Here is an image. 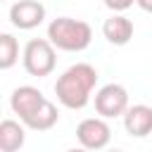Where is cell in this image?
<instances>
[{"instance_id": "cell-1", "label": "cell", "mask_w": 152, "mask_h": 152, "mask_svg": "<svg viewBox=\"0 0 152 152\" xmlns=\"http://www.w3.org/2000/svg\"><path fill=\"white\" fill-rule=\"evenodd\" d=\"M10 107L19 116V121L31 131H50L59 121L57 107L33 86L14 88V93L10 97Z\"/></svg>"}, {"instance_id": "cell-2", "label": "cell", "mask_w": 152, "mask_h": 152, "mask_svg": "<svg viewBox=\"0 0 152 152\" xmlns=\"http://www.w3.org/2000/svg\"><path fill=\"white\" fill-rule=\"evenodd\" d=\"M97 86V69L88 62L71 64L55 83V95L66 109H83Z\"/></svg>"}, {"instance_id": "cell-3", "label": "cell", "mask_w": 152, "mask_h": 152, "mask_svg": "<svg viewBox=\"0 0 152 152\" xmlns=\"http://www.w3.org/2000/svg\"><path fill=\"white\" fill-rule=\"evenodd\" d=\"M48 38L57 50L64 52H81L90 45L93 40V28L90 24L71 17H57L48 26Z\"/></svg>"}, {"instance_id": "cell-4", "label": "cell", "mask_w": 152, "mask_h": 152, "mask_svg": "<svg viewBox=\"0 0 152 152\" xmlns=\"http://www.w3.org/2000/svg\"><path fill=\"white\" fill-rule=\"evenodd\" d=\"M57 57H55V45L50 43V38H33L26 43L24 48V69L31 76H50L55 71Z\"/></svg>"}, {"instance_id": "cell-5", "label": "cell", "mask_w": 152, "mask_h": 152, "mask_svg": "<svg viewBox=\"0 0 152 152\" xmlns=\"http://www.w3.org/2000/svg\"><path fill=\"white\" fill-rule=\"evenodd\" d=\"M128 109V90L121 83H107L95 93V112L104 119L124 116Z\"/></svg>"}, {"instance_id": "cell-6", "label": "cell", "mask_w": 152, "mask_h": 152, "mask_svg": "<svg viewBox=\"0 0 152 152\" xmlns=\"http://www.w3.org/2000/svg\"><path fill=\"white\" fill-rule=\"evenodd\" d=\"M76 138L88 150H102V147L109 145L112 128L107 126L104 116H90V119H83L76 126Z\"/></svg>"}, {"instance_id": "cell-7", "label": "cell", "mask_w": 152, "mask_h": 152, "mask_svg": "<svg viewBox=\"0 0 152 152\" xmlns=\"http://www.w3.org/2000/svg\"><path fill=\"white\" fill-rule=\"evenodd\" d=\"M43 19H45V7L38 0H19L10 7V21L21 31H31L40 26Z\"/></svg>"}, {"instance_id": "cell-8", "label": "cell", "mask_w": 152, "mask_h": 152, "mask_svg": "<svg viewBox=\"0 0 152 152\" xmlns=\"http://www.w3.org/2000/svg\"><path fill=\"white\" fill-rule=\"evenodd\" d=\"M124 128L133 138H145L152 133V107L147 104H133L124 114Z\"/></svg>"}, {"instance_id": "cell-9", "label": "cell", "mask_w": 152, "mask_h": 152, "mask_svg": "<svg viewBox=\"0 0 152 152\" xmlns=\"http://www.w3.org/2000/svg\"><path fill=\"white\" fill-rule=\"evenodd\" d=\"M102 33L112 45H126L133 38V21L124 14H112L102 24Z\"/></svg>"}, {"instance_id": "cell-10", "label": "cell", "mask_w": 152, "mask_h": 152, "mask_svg": "<svg viewBox=\"0 0 152 152\" xmlns=\"http://www.w3.org/2000/svg\"><path fill=\"white\" fill-rule=\"evenodd\" d=\"M26 140L24 133V124L14 121V119H5L0 124V150L2 152H17Z\"/></svg>"}, {"instance_id": "cell-11", "label": "cell", "mask_w": 152, "mask_h": 152, "mask_svg": "<svg viewBox=\"0 0 152 152\" xmlns=\"http://www.w3.org/2000/svg\"><path fill=\"white\" fill-rule=\"evenodd\" d=\"M19 59V43L12 33L0 36V69H12Z\"/></svg>"}, {"instance_id": "cell-12", "label": "cell", "mask_w": 152, "mask_h": 152, "mask_svg": "<svg viewBox=\"0 0 152 152\" xmlns=\"http://www.w3.org/2000/svg\"><path fill=\"white\" fill-rule=\"evenodd\" d=\"M133 2H135V0H104V5H107L112 12H124V10H128Z\"/></svg>"}, {"instance_id": "cell-13", "label": "cell", "mask_w": 152, "mask_h": 152, "mask_svg": "<svg viewBox=\"0 0 152 152\" xmlns=\"http://www.w3.org/2000/svg\"><path fill=\"white\" fill-rule=\"evenodd\" d=\"M135 2H138V7H140V10L152 12V0H135Z\"/></svg>"}]
</instances>
